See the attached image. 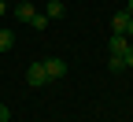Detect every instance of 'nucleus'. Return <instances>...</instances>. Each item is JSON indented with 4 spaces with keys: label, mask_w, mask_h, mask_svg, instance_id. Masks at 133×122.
<instances>
[{
    "label": "nucleus",
    "mask_w": 133,
    "mask_h": 122,
    "mask_svg": "<svg viewBox=\"0 0 133 122\" xmlns=\"http://www.w3.org/2000/svg\"><path fill=\"white\" fill-rule=\"evenodd\" d=\"M111 56H122L126 59V52H129V37H126V33H111Z\"/></svg>",
    "instance_id": "3"
},
{
    "label": "nucleus",
    "mask_w": 133,
    "mask_h": 122,
    "mask_svg": "<svg viewBox=\"0 0 133 122\" xmlns=\"http://www.w3.org/2000/svg\"><path fill=\"white\" fill-rule=\"evenodd\" d=\"M126 11H129V15H133V0H126Z\"/></svg>",
    "instance_id": "12"
},
{
    "label": "nucleus",
    "mask_w": 133,
    "mask_h": 122,
    "mask_svg": "<svg viewBox=\"0 0 133 122\" xmlns=\"http://www.w3.org/2000/svg\"><path fill=\"white\" fill-rule=\"evenodd\" d=\"M107 67H111V74H122V70H126V59H122V56H111Z\"/></svg>",
    "instance_id": "9"
},
{
    "label": "nucleus",
    "mask_w": 133,
    "mask_h": 122,
    "mask_svg": "<svg viewBox=\"0 0 133 122\" xmlns=\"http://www.w3.org/2000/svg\"><path fill=\"white\" fill-rule=\"evenodd\" d=\"M41 63H44L48 81H56V78H63V74H66V59H41Z\"/></svg>",
    "instance_id": "2"
},
{
    "label": "nucleus",
    "mask_w": 133,
    "mask_h": 122,
    "mask_svg": "<svg viewBox=\"0 0 133 122\" xmlns=\"http://www.w3.org/2000/svg\"><path fill=\"white\" fill-rule=\"evenodd\" d=\"M26 85H30V89H44V85H48V74H44V63L41 59L26 67Z\"/></svg>",
    "instance_id": "1"
},
{
    "label": "nucleus",
    "mask_w": 133,
    "mask_h": 122,
    "mask_svg": "<svg viewBox=\"0 0 133 122\" xmlns=\"http://www.w3.org/2000/svg\"><path fill=\"white\" fill-rule=\"evenodd\" d=\"M126 26H129V11L122 8V11L111 15V33H126Z\"/></svg>",
    "instance_id": "5"
},
{
    "label": "nucleus",
    "mask_w": 133,
    "mask_h": 122,
    "mask_svg": "<svg viewBox=\"0 0 133 122\" xmlns=\"http://www.w3.org/2000/svg\"><path fill=\"white\" fill-rule=\"evenodd\" d=\"M15 48V33L11 30H0V52H11Z\"/></svg>",
    "instance_id": "7"
},
{
    "label": "nucleus",
    "mask_w": 133,
    "mask_h": 122,
    "mask_svg": "<svg viewBox=\"0 0 133 122\" xmlns=\"http://www.w3.org/2000/svg\"><path fill=\"white\" fill-rule=\"evenodd\" d=\"M11 15H15V19H19V22H30V19H33V15H37V8H33V4H30V0H19V4H15V8H11Z\"/></svg>",
    "instance_id": "4"
},
{
    "label": "nucleus",
    "mask_w": 133,
    "mask_h": 122,
    "mask_svg": "<svg viewBox=\"0 0 133 122\" xmlns=\"http://www.w3.org/2000/svg\"><path fill=\"white\" fill-rule=\"evenodd\" d=\"M0 122H11V111L4 107V104H0Z\"/></svg>",
    "instance_id": "10"
},
{
    "label": "nucleus",
    "mask_w": 133,
    "mask_h": 122,
    "mask_svg": "<svg viewBox=\"0 0 133 122\" xmlns=\"http://www.w3.org/2000/svg\"><path fill=\"white\" fill-rule=\"evenodd\" d=\"M44 15H48V19H63V15H66V4H63V0H48V4H44Z\"/></svg>",
    "instance_id": "6"
},
{
    "label": "nucleus",
    "mask_w": 133,
    "mask_h": 122,
    "mask_svg": "<svg viewBox=\"0 0 133 122\" xmlns=\"http://www.w3.org/2000/svg\"><path fill=\"white\" fill-rule=\"evenodd\" d=\"M126 37H133V15H129V26H126Z\"/></svg>",
    "instance_id": "11"
},
{
    "label": "nucleus",
    "mask_w": 133,
    "mask_h": 122,
    "mask_svg": "<svg viewBox=\"0 0 133 122\" xmlns=\"http://www.w3.org/2000/svg\"><path fill=\"white\" fill-rule=\"evenodd\" d=\"M4 11H8V4H4V0H0V15H4Z\"/></svg>",
    "instance_id": "13"
},
{
    "label": "nucleus",
    "mask_w": 133,
    "mask_h": 122,
    "mask_svg": "<svg viewBox=\"0 0 133 122\" xmlns=\"http://www.w3.org/2000/svg\"><path fill=\"white\" fill-rule=\"evenodd\" d=\"M48 22H52V19H48L44 11H37V15H33V19H30V26H33V30H44Z\"/></svg>",
    "instance_id": "8"
}]
</instances>
